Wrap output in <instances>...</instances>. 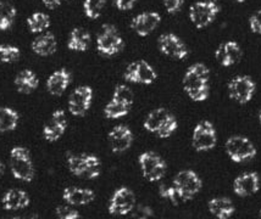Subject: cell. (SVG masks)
<instances>
[{"instance_id": "cell-15", "label": "cell", "mask_w": 261, "mask_h": 219, "mask_svg": "<svg viewBox=\"0 0 261 219\" xmlns=\"http://www.w3.org/2000/svg\"><path fill=\"white\" fill-rule=\"evenodd\" d=\"M67 128V117L65 111L57 110L53 112L51 119L43 128V137L46 141H58L64 135Z\"/></svg>"}, {"instance_id": "cell-6", "label": "cell", "mask_w": 261, "mask_h": 219, "mask_svg": "<svg viewBox=\"0 0 261 219\" xmlns=\"http://www.w3.org/2000/svg\"><path fill=\"white\" fill-rule=\"evenodd\" d=\"M123 39L113 24H104L97 38V49L101 55L113 56L123 48Z\"/></svg>"}, {"instance_id": "cell-41", "label": "cell", "mask_w": 261, "mask_h": 219, "mask_svg": "<svg viewBox=\"0 0 261 219\" xmlns=\"http://www.w3.org/2000/svg\"><path fill=\"white\" fill-rule=\"evenodd\" d=\"M137 2H138V0H115V4H116L119 10L126 11L130 10Z\"/></svg>"}, {"instance_id": "cell-11", "label": "cell", "mask_w": 261, "mask_h": 219, "mask_svg": "<svg viewBox=\"0 0 261 219\" xmlns=\"http://www.w3.org/2000/svg\"><path fill=\"white\" fill-rule=\"evenodd\" d=\"M136 207V196L128 187L117 189L109 202V213L113 215H126Z\"/></svg>"}, {"instance_id": "cell-23", "label": "cell", "mask_w": 261, "mask_h": 219, "mask_svg": "<svg viewBox=\"0 0 261 219\" xmlns=\"http://www.w3.org/2000/svg\"><path fill=\"white\" fill-rule=\"evenodd\" d=\"M32 50L40 56H49L57 51V38L53 33H45V35L36 38L32 43Z\"/></svg>"}, {"instance_id": "cell-25", "label": "cell", "mask_w": 261, "mask_h": 219, "mask_svg": "<svg viewBox=\"0 0 261 219\" xmlns=\"http://www.w3.org/2000/svg\"><path fill=\"white\" fill-rule=\"evenodd\" d=\"M91 44V35L83 28H74L71 30L67 46L72 51H86Z\"/></svg>"}, {"instance_id": "cell-33", "label": "cell", "mask_w": 261, "mask_h": 219, "mask_svg": "<svg viewBox=\"0 0 261 219\" xmlns=\"http://www.w3.org/2000/svg\"><path fill=\"white\" fill-rule=\"evenodd\" d=\"M105 6V0H85L83 10L87 17L95 20L101 15L102 9Z\"/></svg>"}, {"instance_id": "cell-35", "label": "cell", "mask_w": 261, "mask_h": 219, "mask_svg": "<svg viewBox=\"0 0 261 219\" xmlns=\"http://www.w3.org/2000/svg\"><path fill=\"white\" fill-rule=\"evenodd\" d=\"M21 56V51L17 46L0 45V62L11 64L17 61Z\"/></svg>"}, {"instance_id": "cell-22", "label": "cell", "mask_w": 261, "mask_h": 219, "mask_svg": "<svg viewBox=\"0 0 261 219\" xmlns=\"http://www.w3.org/2000/svg\"><path fill=\"white\" fill-rule=\"evenodd\" d=\"M207 207H209L210 213L219 219L231 218L236 211L232 200L228 197H215L210 200Z\"/></svg>"}, {"instance_id": "cell-34", "label": "cell", "mask_w": 261, "mask_h": 219, "mask_svg": "<svg viewBox=\"0 0 261 219\" xmlns=\"http://www.w3.org/2000/svg\"><path fill=\"white\" fill-rule=\"evenodd\" d=\"M177 128H178V122H177L176 117L169 113L166 118H165V121L163 122V124H161L160 128L158 129L156 134L158 137L163 139L170 138L171 135L176 132Z\"/></svg>"}, {"instance_id": "cell-19", "label": "cell", "mask_w": 261, "mask_h": 219, "mask_svg": "<svg viewBox=\"0 0 261 219\" xmlns=\"http://www.w3.org/2000/svg\"><path fill=\"white\" fill-rule=\"evenodd\" d=\"M63 199L70 206H86L94 201L95 194L91 189L70 186L64 190Z\"/></svg>"}, {"instance_id": "cell-18", "label": "cell", "mask_w": 261, "mask_h": 219, "mask_svg": "<svg viewBox=\"0 0 261 219\" xmlns=\"http://www.w3.org/2000/svg\"><path fill=\"white\" fill-rule=\"evenodd\" d=\"M215 57L217 62L223 67L233 66L237 64L242 57V49L237 42L228 41L222 43L215 51Z\"/></svg>"}, {"instance_id": "cell-13", "label": "cell", "mask_w": 261, "mask_h": 219, "mask_svg": "<svg viewBox=\"0 0 261 219\" xmlns=\"http://www.w3.org/2000/svg\"><path fill=\"white\" fill-rule=\"evenodd\" d=\"M160 51L166 56L176 58V60H183L188 56V48L178 36L173 33H166L160 36L158 41Z\"/></svg>"}, {"instance_id": "cell-5", "label": "cell", "mask_w": 261, "mask_h": 219, "mask_svg": "<svg viewBox=\"0 0 261 219\" xmlns=\"http://www.w3.org/2000/svg\"><path fill=\"white\" fill-rule=\"evenodd\" d=\"M173 186L181 200L188 201V200L193 199L195 195H198L199 191L203 187V181L194 171L186 169V171L177 173L173 179Z\"/></svg>"}, {"instance_id": "cell-40", "label": "cell", "mask_w": 261, "mask_h": 219, "mask_svg": "<svg viewBox=\"0 0 261 219\" xmlns=\"http://www.w3.org/2000/svg\"><path fill=\"white\" fill-rule=\"evenodd\" d=\"M165 9L169 14H176L181 10L183 5V0H163Z\"/></svg>"}, {"instance_id": "cell-45", "label": "cell", "mask_w": 261, "mask_h": 219, "mask_svg": "<svg viewBox=\"0 0 261 219\" xmlns=\"http://www.w3.org/2000/svg\"><path fill=\"white\" fill-rule=\"evenodd\" d=\"M234 2H237V3H244L245 0H234Z\"/></svg>"}, {"instance_id": "cell-8", "label": "cell", "mask_w": 261, "mask_h": 219, "mask_svg": "<svg viewBox=\"0 0 261 219\" xmlns=\"http://www.w3.org/2000/svg\"><path fill=\"white\" fill-rule=\"evenodd\" d=\"M217 134L214 124L209 121L199 122L192 135V145L198 152L213 150L216 146Z\"/></svg>"}, {"instance_id": "cell-27", "label": "cell", "mask_w": 261, "mask_h": 219, "mask_svg": "<svg viewBox=\"0 0 261 219\" xmlns=\"http://www.w3.org/2000/svg\"><path fill=\"white\" fill-rule=\"evenodd\" d=\"M167 115H169V112H167L164 107L155 109L147 116L143 127L145 128V131L150 133H156L158 129L160 128V126L163 124V122L165 121Z\"/></svg>"}, {"instance_id": "cell-12", "label": "cell", "mask_w": 261, "mask_h": 219, "mask_svg": "<svg viewBox=\"0 0 261 219\" xmlns=\"http://www.w3.org/2000/svg\"><path fill=\"white\" fill-rule=\"evenodd\" d=\"M93 101V89L88 85H81L76 88L68 99V110L73 116H85L91 109Z\"/></svg>"}, {"instance_id": "cell-36", "label": "cell", "mask_w": 261, "mask_h": 219, "mask_svg": "<svg viewBox=\"0 0 261 219\" xmlns=\"http://www.w3.org/2000/svg\"><path fill=\"white\" fill-rule=\"evenodd\" d=\"M86 157V153H82V155H70L67 157V167L70 169L71 173L76 175V177L81 178L83 167H85Z\"/></svg>"}, {"instance_id": "cell-4", "label": "cell", "mask_w": 261, "mask_h": 219, "mask_svg": "<svg viewBox=\"0 0 261 219\" xmlns=\"http://www.w3.org/2000/svg\"><path fill=\"white\" fill-rule=\"evenodd\" d=\"M225 149L229 159L236 163L250 161L256 156V147L249 139L242 135H234L227 139Z\"/></svg>"}, {"instance_id": "cell-10", "label": "cell", "mask_w": 261, "mask_h": 219, "mask_svg": "<svg viewBox=\"0 0 261 219\" xmlns=\"http://www.w3.org/2000/svg\"><path fill=\"white\" fill-rule=\"evenodd\" d=\"M123 78L129 83L136 84H153L156 81L158 73L155 72L151 65L147 61L139 60L136 62L129 64L125 71Z\"/></svg>"}, {"instance_id": "cell-21", "label": "cell", "mask_w": 261, "mask_h": 219, "mask_svg": "<svg viewBox=\"0 0 261 219\" xmlns=\"http://www.w3.org/2000/svg\"><path fill=\"white\" fill-rule=\"evenodd\" d=\"M71 82V75L66 69H61L51 73L46 81V89L51 95H61Z\"/></svg>"}, {"instance_id": "cell-7", "label": "cell", "mask_w": 261, "mask_h": 219, "mask_svg": "<svg viewBox=\"0 0 261 219\" xmlns=\"http://www.w3.org/2000/svg\"><path fill=\"white\" fill-rule=\"evenodd\" d=\"M143 177L149 181H159L166 173V162L153 151L143 152L138 159Z\"/></svg>"}, {"instance_id": "cell-37", "label": "cell", "mask_w": 261, "mask_h": 219, "mask_svg": "<svg viewBox=\"0 0 261 219\" xmlns=\"http://www.w3.org/2000/svg\"><path fill=\"white\" fill-rule=\"evenodd\" d=\"M159 191H160V196L163 197V199L169 200V201L172 202L175 206L178 205V199H181V197H179L178 194H177V191H176L173 185H172V186L161 185Z\"/></svg>"}, {"instance_id": "cell-20", "label": "cell", "mask_w": 261, "mask_h": 219, "mask_svg": "<svg viewBox=\"0 0 261 219\" xmlns=\"http://www.w3.org/2000/svg\"><path fill=\"white\" fill-rule=\"evenodd\" d=\"M31 200L30 196L27 195L26 191L11 189L6 191L2 199L3 208L6 211H18V209H23L29 207Z\"/></svg>"}, {"instance_id": "cell-24", "label": "cell", "mask_w": 261, "mask_h": 219, "mask_svg": "<svg viewBox=\"0 0 261 219\" xmlns=\"http://www.w3.org/2000/svg\"><path fill=\"white\" fill-rule=\"evenodd\" d=\"M38 77L36 73L31 70H23L15 78V85L17 90L23 94H30L33 90H36L38 87Z\"/></svg>"}, {"instance_id": "cell-44", "label": "cell", "mask_w": 261, "mask_h": 219, "mask_svg": "<svg viewBox=\"0 0 261 219\" xmlns=\"http://www.w3.org/2000/svg\"><path fill=\"white\" fill-rule=\"evenodd\" d=\"M3 171H4V166H3V163H2V161H0V174L3 173Z\"/></svg>"}, {"instance_id": "cell-46", "label": "cell", "mask_w": 261, "mask_h": 219, "mask_svg": "<svg viewBox=\"0 0 261 219\" xmlns=\"http://www.w3.org/2000/svg\"><path fill=\"white\" fill-rule=\"evenodd\" d=\"M259 121L261 123V110H260V112H259Z\"/></svg>"}, {"instance_id": "cell-9", "label": "cell", "mask_w": 261, "mask_h": 219, "mask_svg": "<svg viewBox=\"0 0 261 219\" xmlns=\"http://www.w3.org/2000/svg\"><path fill=\"white\" fill-rule=\"evenodd\" d=\"M228 95L236 103L244 105L253 99L256 84L249 76H237L228 83Z\"/></svg>"}, {"instance_id": "cell-3", "label": "cell", "mask_w": 261, "mask_h": 219, "mask_svg": "<svg viewBox=\"0 0 261 219\" xmlns=\"http://www.w3.org/2000/svg\"><path fill=\"white\" fill-rule=\"evenodd\" d=\"M221 8L215 0L197 2L189 8V18L198 29L205 28L216 20Z\"/></svg>"}, {"instance_id": "cell-14", "label": "cell", "mask_w": 261, "mask_h": 219, "mask_svg": "<svg viewBox=\"0 0 261 219\" xmlns=\"http://www.w3.org/2000/svg\"><path fill=\"white\" fill-rule=\"evenodd\" d=\"M161 22V16L159 12L148 11L142 12V14L137 15L130 22V28H132L138 36L147 37L153 33L156 27Z\"/></svg>"}, {"instance_id": "cell-28", "label": "cell", "mask_w": 261, "mask_h": 219, "mask_svg": "<svg viewBox=\"0 0 261 219\" xmlns=\"http://www.w3.org/2000/svg\"><path fill=\"white\" fill-rule=\"evenodd\" d=\"M27 26L32 33H40L50 27V17L44 12H34L27 18Z\"/></svg>"}, {"instance_id": "cell-43", "label": "cell", "mask_w": 261, "mask_h": 219, "mask_svg": "<svg viewBox=\"0 0 261 219\" xmlns=\"http://www.w3.org/2000/svg\"><path fill=\"white\" fill-rule=\"evenodd\" d=\"M42 2L48 9H55L61 4V0H42Z\"/></svg>"}, {"instance_id": "cell-1", "label": "cell", "mask_w": 261, "mask_h": 219, "mask_svg": "<svg viewBox=\"0 0 261 219\" xmlns=\"http://www.w3.org/2000/svg\"><path fill=\"white\" fill-rule=\"evenodd\" d=\"M182 83L186 94L193 101L200 103L209 98L210 71L204 64L197 62L189 66Z\"/></svg>"}, {"instance_id": "cell-42", "label": "cell", "mask_w": 261, "mask_h": 219, "mask_svg": "<svg viewBox=\"0 0 261 219\" xmlns=\"http://www.w3.org/2000/svg\"><path fill=\"white\" fill-rule=\"evenodd\" d=\"M136 214H138L137 217L147 218V217H150V215H153V211H151L149 207H147V206H139V207L137 208Z\"/></svg>"}, {"instance_id": "cell-39", "label": "cell", "mask_w": 261, "mask_h": 219, "mask_svg": "<svg viewBox=\"0 0 261 219\" xmlns=\"http://www.w3.org/2000/svg\"><path fill=\"white\" fill-rule=\"evenodd\" d=\"M249 26L253 33L261 35V10L254 12L249 18Z\"/></svg>"}, {"instance_id": "cell-26", "label": "cell", "mask_w": 261, "mask_h": 219, "mask_svg": "<svg viewBox=\"0 0 261 219\" xmlns=\"http://www.w3.org/2000/svg\"><path fill=\"white\" fill-rule=\"evenodd\" d=\"M20 121V115L17 111L10 107H2L0 109V134L6 132L15 131Z\"/></svg>"}, {"instance_id": "cell-2", "label": "cell", "mask_w": 261, "mask_h": 219, "mask_svg": "<svg viewBox=\"0 0 261 219\" xmlns=\"http://www.w3.org/2000/svg\"><path fill=\"white\" fill-rule=\"evenodd\" d=\"M11 173L18 180L30 181L34 178V166L31 152L23 146H15L10 151Z\"/></svg>"}, {"instance_id": "cell-16", "label": "cell", "mask_w": 261, "mask_h": 219, "mask_svg": "<svg viewBox=\"0 0 261 219\" xmlns=\"http://www.w3.org/2000/svg\"><path fill=\"white\" fill-rule=\"evenodd\" d=\"M108 139L113 152L120 153L125 152L126 150L129 149L135 137H133L132 131L127 126L120 124L111 129L108 135Z\"/></svg>"}, {"instance_id": "cell-29", "label": "cell", "mask_w": 261, "mask_h": 219, "mask_svg": "<svg viewBox=\"0 0 261 219\" xmlns=\"http://www.w3.org/2000/svg\"><path fill=\"white\" fill-rule=\"evenodd\" d=\"M16 17V9L10 3H0V29H9Z\"/></svg>"}, {"instance_id": "cell-17", "label": "cell", "mask_w": 261, "mask_h": 219, "mask_svg": "<svg viewBox=\"0 0 261 219\" xmlns=\"http://www.w3.org/2000/svg\"><path fill=\"white\" fill-rule=\"evenodd\" d=\"M233 190L241 197L251 196L260 190V178L256 172H247L233 181Z\"/></svg>"}, {"instance_id": "cell-32", "label": "cell", "mask_w": 261, "mask_h": 219, "mask_svg": "<svg viewBox=\"0 0 261 219\" xmlns=\"http://www.w3.org/2000/svg\"><path fill=\"white\" fill-rule=\"evenodd\" d=\"M113 100L130 107L133 105V101H135V94L127 85L120 84L115 88Z\"/></svg>"}, {"instance_id": "cell-38", "label": "cell", "mask_w": 261, "mask_h": 219, "mask_svg": "<svg viewBox=\"0 0 261 219\" xmlns=\"http://www.w3.org/2000/svg\"><path fill=\"white\" fill-rule=\"evenodd\" d=\"M57 215L61 219H77L80 218V213L73 209L72 207H70V205L66 206H59L57 208Z\"/></svg>"}, {"instance_id": "cell-31", "label": "cell", "mask_w": 261, "mask_h": 219, "mask_svg": "<svg viewBox=\"0 0 261 219\" xmlns=\"http://www.w3.org/2000/svg\"><path fill=\"white\" fill-rule=\"evenodd\" d=\"M130 107L126 106V105L117 103L111 99L110 103L107 104V106L104 107V115L109 119H117L121 118V117H125L128 115Z\"/></svg>"}, {"instance_id": "cell-30", "label": "cell", "mask_w": 261, "mask_h": 219, "mask_svg": "<svg viewBox=\"0 0 261 219\" xmlns=\"http://www.w3.org/2000/svg\"><path fill=\"white\" fill-rule=\"evenodd\" d=\"M101 172V162L97 156L87 155L85 167H83L81 178L85 179H95L100 175Z\"/></svg>"}, {"instance_id": "cell-47", "label": "cell", "mask_w": 261, "mask_h": 219, "mask_svg": "<svg viewBox=\"0 0 261 219\" xmlns=\"http://www.w3.org/2000/svg\"><path fill=\"white\" fill-rule=\"evenodd\" d=\"M260 215H261V208H260Z\"/></svg>"}]
</instances>
